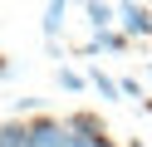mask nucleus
<instances>
[{"label": "nucleus", "instance_id": "nucleus-1", "mask_svg": "<svg viewBox=\"0 0 152 147\" xmlns=\"http://www.w3.org/2000/svg\"><path fill=\"white\" fill-rule=\"evenodd\" d=\"M25 147H69V127H64L59 118H34Z\"/></svg>", "mask_w": 152, "mask_h": 147}, {"label": "nucleus", "instance_id": "nucleus-2", "mask_svg": "<svg viewBox=\"0 0 152 147\" xmlns=\"http://www.w3.org/2000/svg\"><path fill=\"white\" fill-rule=\"evenodd\" d=\"M118 20H123V34H128V39L152 34V15H147V5H137V0H123V5H118Z\"/></svg>", "mask_w": 152, "mask_h": 147}, {"label": "nucleus", "instance_id": "nucleus-3", "mask_svg": "<svg viewBox=\"0 0 152 147\" xmlns=\"http://www.w3.org/2000/svg\"><path fill=\"white\" fill-rule=\"evenodd\" d=\"M88 25H93V34H98V29H113V20H118V10L108 5V0H88Z\"/></svg>", "mask_w": 152, "mask_h": 147}, {"label": "nucleus", "instance_id": "nucleus-4", "mask_svg": "<svg viewBox=\"0 0 152 147\" xmlns=\"http://www.w3.org/2000/svg\"><path fill=\"white\" fill-rule=\"evenodd\" d=\"M30 142V123L10 118V123H0V147H25Z\"/></svg>", "mask_w": 152, "mask_h": 147}, {"label": "nucleus", "instance_id": "nucleus-5", "mask_svg": "<svg viewBox=\"0 0 152 147\" xmlns=\"http://www.w3.org/2000/svg\"><path fill=\"white\" fill-rule=\"evenodd\" d=\"M64 10H69V0H49V5H44V34H49V39H59V29H64Z\"/></svg>", "mask_w": 152, "mask_h": 147}, {"label": "nucleus", "instance_id": "nucleus-6", "mask_svg": "<svg viewBox=\"0 0 152 147\" xmlns=\"http://www.w3.org/2000/svg\"><path fill=\"white\" fill-rule=\"evenodd\" d=\"M88 83L98 88V93L108 98V103H113V98H123V83H118V78H108V74H103V69H88Z\"/></svg>", "mask_w": 152, "mask_h": 147}, {"label": "nucleus", "instance_id": "nucleus-7", "mask_svg": "<svg viewBox=\"0 0 152 147\" xmlns=\"http://www.w3.org/2000/svg\"><path fill=\"white\" fill-rule=\"evenodd\" d=\"M54 78H59V88H69V93H83V88H88V78H83V74H74V69H59Z\"/></svg>", "mask_w": 152, "mask_h": 147}, {"label": "nucleus", "instance_id": "nucleus-8", "mask_svg": "<svg viewBox=\"0 0 152 147\" xmlns=\"http://www.w3.org/2000/svg\"><path fill=\"white\" fill-rule=\"evenodd\" d=\"M118 83H123V93H128V98H142V83H137V78H118Z\"/></svg>", "mask_w": 152, "mask_h": 147}, {"label": "nucleus", "instance_id": "nucleus-9", "mask_svg": "<svg viewBox=\"0 0 152 147\" xmlns=\"http://www.w3.org/2000/svg\"><path fill=\"white\" fill-rule=\"evenodd\" d=\"M0 78H10V64H5V59H0Z\"/></svg>", "mask_w": 152, "mask_h": 147}, {"label": "nucleus", "instance_id": "nucleus-10", "mask_svg": "<svg viewBox=\"0 0 152 147\" xmlns=\"http://www.w3.org/2000/svg\"><path fill=\"white\" fill-rule=\"evenodd\" d=\"M147 83H152V69H147Z\"/></svg>", "mask_w": 152, "mask_h": 147}, {"label": "nucleus", "instance_id": "nucleus-11", "mask_svg": "<svg viewBox=\"0 0 152 147\" xmlns=\"http://www.w3.org/2000/svg\"><path fill=\"white\" fill-rule=\"evenodd\" d=\"M79 5H88V0H79Z\"/></svg>", "mask_w": 152, "mask_h": 147}, {"label": "nucleus", "instance_id": "nucleus-12", "mask_svg": "<svg viewBox=\"0 0 152 147\" xmlns=\"http://www.w3.org/2000/svg\"><path fill=\"white\" fill-rule=\"evenodd\" d=\"M132 147H142V142H132Z\"/></svg>", "mask_w": 152, "mask_h": 147}]
</instances>
